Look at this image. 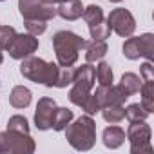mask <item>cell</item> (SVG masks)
Here are the masks:
<instances>
[{"mask_svg":"<svg viewBox=\"0 0 154 154\" xmlns=\"http://www.w3.org/2000/svg\"><path fill=\"white\" fill-rule=\"evenodd\" d=\"M141 78L136 74V72H123L122 74V80H120V87L129 94V96H132V94H136L138 91H140V87H141Z\"/></svg>","mask_w":154,"mask_h":154,"instance_id":"18","label":"cell"},{"mask_svg":"<svg viewBox=\"0 0 154 154\" xmlns=\"http://www.w3.org/2000/svg\"><path fill=\"white\" fill-rule=\"evenodd\" d=\"M129 100V94L120 87V85H109L105 93V105H123ZM103 105V107H105Z\"/></svg>","mask_w":154,"mask_h":154,"instance_id":"19","label":"cell"},{"mask_svg":"<svg viewBox=\"0 0 154 154\" xmlns=\"http://www.w3.org/2000/svg\"><path fill=\"white\" fill-rule=\"evenodd\" d=\"M89 33H91V38L93 40H107L111 36V26L107 20H102L94 26H89Z\"/></svg>","mask_w":154,"mask_h":154,"instance_id":"24","label":"cell"},{"mask_svg":"<svg viewBox=\"0 0 154 154\" xmlns=\"http://www.w3.org/2000/svg\"><path fill=\"white\" fill-rule=\"evenodd\" d=\"M15 36H17V31L13 26H0V51H6Z\"/></svg>","mask_w":154,"mask_h":154,"instance_id":"27","label":"cell"},{"mask_svg":"<svg viewBox=\"0 0 154 154\" xmlns=\"http://www.w3.org/2000/svg\"><path fill=\"white\" fill-rule=\"evenodd\" d=\"M147 116H149V112L141 107V103H131L125 107V118L129 120V123L131 122H143V120H147Z\"/></svg>","mask_w":154,"mask_h":154,"instance_id":"25","label":"cell"},{"mask_svg":"<svg viewBox=\"0 0 154 154\" xmlns=\"http://www.w3.org/2000/svg\"><path fill=\"white\" fill-rule=\"evenodd\" d=\"M96 84V69L87 62L80 67L74 69V78H72V87L69 91V100L71 103L82 107L85 100L91 96V91Z\"/></svg>","mask_w":154,"mask_h":154,"instance_id":"4","label":"cell"},{"mask_svg":"<svg viewBox=\"0 0 154 154\" xmlns=\"http://www.w3.org/2000/svg\"><path fill=\"white\" fill-rule=\"evenodd\" d=\"M35 149L36 143L29 134L9 129L0 132V154H33Z\"/></svg>","mask_w":154,"mask_h":154,"instance_id":"6","label":"cell"},{"mask_svg":"<svg viewBox=\"0 0 154 154\" xmlns=\"http://www.w3.org/2000/svg\"><path fill=\"white\" fill-rule=\"evenodd\" d=\"M24 26H26V31L35 35V36H40L47 29V22L45 20H24Z\"/></svg>","mask_w":154,"mask_h":154,"instance_id":"28","label":"cell"},{"mask_svg":"<svg viewBox=\"0 0 154 154\" xmlns=\"http://www.w3.org/2000/svg\"><path fill=\"white\" fill-rule=\"evenodd\" d=\"M4 62V56H2V51H0V63H2Z\"/></svg>","mask_w":154,"mask_h":154,"instance_id":"31","label":"cell"},{"mask_svg":"<svg viewBox=\"0 0 154 154\" xmlns=\"http://www.w3.org/2000/svg\"><path fill=\"white\" fill-rule=\"evenodd\" d=\"M72 78H74V67L72 65H60L58 67V76H56V84L54 87L58 89H65L67 85L72 84Z\"/></svg>","mask_w":154,"mask_h":154,"instance_id":"23","label":"cell"},{"mask_svg":"<svg viewBox=\"0 0 154 154\" xmlns=\"http://www.w3.org/2000/svg\"><path fill=\"white\" fill-rule=\"evenodd\" d=\"M72 118H74V114H72L71 109H67V107H56L54 116H53V127L51 129L56 131V132H62L72 122Z\"/></svg>","mask_w":154,"mask_h":154,"instance_id":"16","label":"cell"},{"mask_svg":"<svg viewBox=\"0 0 154 154\" xmlns=\"http://www.w3.org/2000/svg\"><path fill=\"white\" fill-rule=\"evenodd\" d=\"M58 67L60 65L54 62H45V60L31 54L22 60L20 74L35 84H42L45 87H54L56 76H58Z\"/></svg>","mask_w":154,"mask_h":154,"instance_id":"3","label":"cell"},{"mask_svg":"<svg viewBox=\"0 0 154 154\" xmlns=\"http://www.w3.org/2000/svg\"><path fill=\"white\" fill-rule=\"evenodd\" d=\"M31 98H33V93L24 87V85H15L11 94H9V103L11 107L15 109H26L29 103H31Z\"/></svg>","mask_w":154,"mask_h":154,"instance_id":"14","label":"cell"},{"mask_svg":"<svg viewBox=\"0 0 154 154\" xmlns=\"http://www.w3.org/2000/svg\"><path fill=\"white\" fill-rule=\"evenodd\" d=\"M109 2H114V4H120V2H123V0H109Z\"/></svg>","mask_w":154,"mask_h":154,"instance_id":"30","label":"cell"},{"mask_svg":"<svg viewBox=\"0 0 154 154\" xmlns=\"http://www.w3.org/2000/svg\"><path fill=\"white\" fill-rule=\"evenodd\" d=\"M125 138L131 143V154H152V129L143 122H131Z\"/></svg>","mask_w":154,"mask_h":154,"instance_id":"7","label":"cell"},{"mask_svg":"<svg viewBox=\"0 0 154 154\" xmlns=\"http://www.w3.org/2000/svg\"><path fill=\"white\" fill-rule=\"evenodd\" d=\"M107 22L111 26V31H114L122 38H127V36L134 35V31H136V20H134L132 13L125 8L112 9L107 17Z\"/></svg>","mask_w":154,"mask_h":154,"instance_id":"9","label":"cell"},{"mask_svg":"<svg viewBox=\"0 0 154 154\" xmlns=\"http://www.w3.org/2000/svg\"><path fill=\"white\" fill-rule=\"evenodd\" d=\"M8 129L9 131H17V132H24V134H29V122L26 116L22 114H15L8 120Z\"/></svg>","mask_w":154,"mask_h":154,"instance_id":"26","label":"cell"},{"mask_svg":"<svg viewBox=\"0 0 154 154\" xmlns=\"http://www.w3.org/2000/svg\"><path fill=\"white\" fill-rule=\"evenodd\" d=\"M18 13L24 20H45L56 17V6L45 4L44 0H18Z\"/></svg>","mask_w":154,"mask_h":154,"instance_id":"8","label":"cell"},{"mask_svg":"<svg viewBox=\"0 0 154 154\" xmlns=\"http://www.w3.org/2000/svg\"><path fill=\"white\" fill-rule=\"evenodd\" d=\"M123 56L127 60H140L147 58V62L154 60V35L152 33H143L140 36H127L123 42Z\"/></svg>","mask_w":154,"mask_h":154,"instance_id":"5","label":"cell"},{"mask_svg":"<svg viewBox=\"0 0 154 154\" xmlns=\"http://www.w3.org/2000/svg\"><path fill=\"white\" fill-rule=\"evenodd\" d=\"M0 2H6V0H0Z\"/></svg>","mask_w":154,"mask_h":154,"instance_id":"32","label":"cell"},{"mask_svg":"<svg viewBox=\"0 0 154 154\" xmlns=\"http://www.w3.org/2000/svg\"><path fill=\"white\" fill-rule=\"evenodd\" d=\"M38 45H40L38 36H35V35H31V33H20V35L17 33V36L13 38V42L9 44V47H8L6 51L9 53L11 58H15V60H24V58L35 54V53L38 51Z\"/></svg>","mask_w":154,"mask_h":154,"instance_id":"10","label":"cell"},{"mask_svg":"<svg viewBox=\"0 0 154 154\" xmlns=\"http://www.w3.org/2000/svg\"><path fill=\"white\" fill-rule=\"evenodd\" d=\"M100 112H102L103 120L111 125L120 123L125 118V107L123 105H105V107L100 109Z\"/></svg>","mask_w":154,"mask_h":154,"instance_id":"20","label":"cell"},{"mask_svg":"<svg viewBox=\"0 0 154 154\" xmlns=\"http://www.w3.org/2000/svg\"><path fill=\"white\" fill-rule=\"evenodd\" d=\"M84 51H85V60L89 63H94V62H100L107 54L109 47H107L105 40H93V42H87Z\"/></svg>","mask_w":154,"mask_h":154,"instance_id":"15","label":"cell"},{"mask_svg":"<svg viewBox=\"0 0 154 154\" xmlns=\"http://www.w3.org/2000/svg\"><path fill=\"white\" fill-rule=\"evenodd\" d=\"M84 13V4L82 0H65L62 4H56V15L63 20H78Z\"/></svg>","mask_w":154,"mask_h":154,"instance_id":"12","label":"cell"},{"mask_svg":"<svg viewBox=\"0 0 154 154\" xmlns=\"http://www.w3.org/2000/svg\"><path fill=\"white\" fill-rule=\"evenodd\" d=\"M140 78H141L143 82H152V80H154V67H152V62L141 63V67H140Z\"/></svg>","mask_w":154,"mask_h":154,"instance_id":"29","label":"cell"},{"mask_svg":"<svg viewBox=\"0 0 154 154\" xmlns=\"http://www.w3.org/2000/svg\"><path fill=\"white\" fill-rule=\"evenodd\" d=\"M138 93L141 94V100H140L141 107L149 114L154 112V80L152 82H141V87Z\"/></svg>","mask_w":154,"mask_h":154,"instance_id":"17","label":"cell"},{"mask_svg":"<svg viewBox=\"0 0 154 154\" xmlns=\"http://www.w3.org/2000/svg\"><path fill=\"white\" fill-rule=\"evenodd\" d=\"M56 107H58L56 102L49 96H44L38 100L36 111H35V125L38 131H49L53 127V116Z\"/></svg>","mask_w":154,"mask_h":154,"instance_id":"11","label":"cell"},{"mask_svg":"<svg viewBox=\"0 0 154 154\" xmlns=\"http://www.w3.org/2000/svg\"><path fill=\"white\" fill-rule=\"evenodd\" d=\"M82 18L85 20V24H87V26H94V24H98V22L105 20V17H103V9H102L100 6H96V4H91V6L84 8Z\"/></svg>","mask_w":154,"mask_h":154,"instance_id":"22","label":"cell"},{"mask_svg":"<svg viewBox=\"0 0 154 154\" xmlns=\"http://www.w3.org/2000/svg\"><path fill=\"white\" fill-rule=\"evenodd\" d=\"M102 140H103V145L107 149H112L114 150V149H118V147H122L125 143V131L114 123V125L107 127L102 132Z\"/></svg>","mask_w":154,"mask_h":154,"instance_id":"13","label":"cell"},{"mask_svg":"<svg viewBox=\"0 0 154 154\" xmlns=\"http://www.w3.org/2000/svg\"><path fill=\"white\" fill-rule=\"evenodd\" d=\"M85 45H87V40L72 31L62 29L53 35V49H54L58 65H67V67L74 65L78 62L80 51H84Z\"/></svg>","mask_w":154,"mask_h":154,"instance_id":"1","label":"cell"},{"mask_svg":"<svg viewBox=\"0 0 154 154\" xmlns=\"http://www.w3.org/2000/svg\"><path fill=\"white\" fill-rule=\"evenodd\" d=\"M63 131H65L67 143L74 150L85 152V150H91L96 143V123H94L93 116H89V114L76 118Z\"/></svg>","mask_w":154,"mask_h":154,"instance_id":"2","label":"cell"},{"mask_svg":"<svg viewBox=\"0 0 154 154\" xmlns=\"http://www.w3.org/2000/svg\"><path fill=\"white\" fill-rule=\"evenodd\" d=\"M96 69V80H98V85H112L114 82V72L111 69V65L107 62H102L94 67Z\"/></svg>","mask_w":154,"mask_h":154,"instance_id":"21","label":"cell"}]
</instances>
